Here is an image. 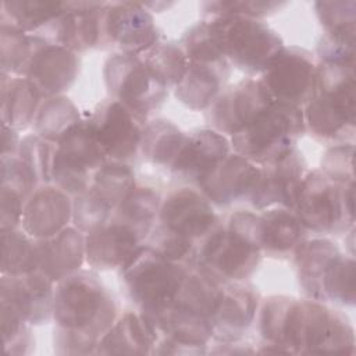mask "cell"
Segmentation results:
<instances>
[{
  "label": "cell",
  "instance_id": "obj_1",
  "mask_svg": "<svg viewBox=\"0 0 356 356\" xmlns=\"http://www.w3.org/2000/svg\"><path fill=\"white\" fill-rule=\"evenodd\" d=\"M259 331L267 343L289 355H353L355 330L349 318L325 303L274 295L263 300Z\"/></svg>",
  "mask_w": 356,
  "mask_h": 356
},
{
  "label": "cell",
  "instance_id": "obj_2",
  "mask_svg": "<svg viewBox=\"0 0 356 356\" xmlns=\"http://www.w3.org/2000/svg\"><path fill=\"white\" fill-rule=\"evenodd\" d=\"M115 318L114 298L95 273L78 270L56 282L53 320L57 353H95Z\"/></svg>",
  "mask_w": 356,
  "mask_h": 356
},
{
  "label": "cell",
  "instance_id": "obj_3",
  "mask_svg": "<svg viewBox=\"0 0 356 356\" xmlns=\"http://www.w3.org/2000/svg\"><path fill=\"white\" fill-rule=\"evenodd\" d=\"M355 65L320 63L316 93L303 111L305 125L325 140H353L356 125Z\"/></svg>",
  "mask_w": 356,
  "mask_h": 356
},
{
  "label": "cell",
  "instance_id": "obj_4",
  "mask_svg": "<svg viewBox=\"0 0 356 356\" xmlns=\"http://www.w3.org/2000/svg\"><path fill=\"white\" fill-rule=\"evenodd\" d=\"M306 129L303 110L273 102L252 122L231 136L236 154L253 164H270L296 149Z\"/></svg>",
  "mask_w": 356,
  "mask_h": 356
},
{
  "label": "cell",
  "instance_id": "obj_5",
  "mask_svg": "<svg viewBox=\"0 0 356 356\" xmlns=\"http://www.w3.org/2000/svg\"><path fill=\"white\" fill-rule=\"evenodd\" d=\"M188 270L171 261L150 246H140L131 260L121 268L124 286L140 309L153 317L170 307L186 277Z\"/></svg>",
  "mask_w": 356,
  "mask_h": 356
},
{
  "label": "cell",
  "instance_id": "obj_6",
  "mask_svg": "<svg viewBox=\"0 0 356 356\" xmlns=\"http://www.w3.org/2000/svg\"><path fill=\"white\" fill-rule=\"evenodd\" d=\"M207 21L224 58L245 72L261 74L284 47L281 36L259 18L217 15Z\"/></svg>",
  "mask_w": 356,
  "mask_h": 356
},
{
  "label": "cell",
  "instance_id": "obj_7",
  "mask_svg": "<svg viewBox=\"0 0 356 356\" xmlns=\"http://www.w3.org/2000/svg\"><path fill=\"white\" fill-rule=\"evenodd\" d=\"M305 229L330 234L353 228L355 184L341 185L321 170H313L303 178L293 206Z\"/></svg>",
  "mask_w": 356,
  "mask_h": 356
},
{
  "label": "cell",
  "instance_id": "obj_8",
  "mask_svg": "<svg viewBox=\"0 0 356 356\" xmlns=\"http://www.w3.org/2000/svg\"><path fill=\"white\" fill-rule=\"evenodd\" d=\"M106 88L114 100L146 118L167 99L168 86L145 64L139 54L115 53L103 67Z\"/></svg>",
  "mask_w": 356,
  "mask_h": 356
},
{
  "label": "cell",
  "instance_id": "obj_9",
  "mask_svg": "<svg viewBox=\"0 0 356 356\" xmlns=\"http://www.w3.org/2000/svg\"><path fill=\"white\" fill-rule=\"evenodd\" d=\"M260 259V246L229 225L214 228L196 253L199 271L218 284L246 280L256 271Z\"/></svg>",
  "mask_w": 356,
  "mask_h": 356
},
{
  "label": "cell",
  "instance_id": "obj_10",
  "mask_svg": "<svg viewBox=\"0 0 356 356\" xmlns=\"http://www.w3.org/2000/svg\"><path fill=\"white\" fill-rule=\"evenodd\" d=\"M106 161V153L83 120L56 143L51 181L68 195L76 196L90 186L95 171Z\"/></svg>",
  "mask_w": 356,
  "mask_h": 356
},
{
  "label": "cell",
  "instance_id": "obj_11",
  "mask_svg": "<svg viewBox=\"0 0 356 356\" xmlns=\"http://www.w3.org/2000/svg\"><path fill=\"white\" fill-rule=\"evenodd\" d=\"M317 64L310 51L282 47L261 72V83L271 99L295 107L306 106L316 93Z\"/></svg>",
  "mask_w": 356,
  "mask_h": 356
},
{
  "label": "cell",
  "instance_id": "obj_12",
  "mask_svg": "<svg viewBox=\"0 0 356 356\" xmlns=\"http://www.w3.org/2000/svg\"><path fill=\"white\" fill-rule=\"evenodd\" d=\"M86 121L107 159L125 163L139 150L145 118L120 102H100Z\"/></svg>",
  "mask_w": 356,
  "mask_h": 356
},
{
  "label": "cell",
  "instance_id": "obj_13",
  "mask_svg": "<svg viewBox=\"0 0 356 356\" xmlns=\"http://www.w3.org/2000/svg\"><path fill=\"white\" fill-rule=\"evenodd\" d=\"M99 1H65V11L33 36L72 51H85L103 42V7Z\"/></svg>",
  "mask_w": 356,
  "mask_h": 356
},
{
  "label": "cell",
  "instance_id": "obj_14",
  "mask_svg": "<svg viewBox=\"0 0 356 356\" xmlns=\"http://www.w3.org/2000/svg\"><path fill=\"white\" fill-rule=\"evenodd\" d=\"M159 42L153 15L138 1H114L103 7V43L124 53L140 54Z\"/></svg>",
  "mask_w": 356,
  "mask_h": 356
},
{
  "label": "cell",
  "instance_id": "obj_15",
  "mask_svg": "<svg viewBox=\"0 0 356 356\" xmlns=\"http://www.w3.org/2000/svg\"><path fill=\"white\" fill-rule=\"evenodd\" d=\"M306 174V163L295 149L282 159L259 167V175L249 200L259 210L270 209L275 204L293 210Z\"/></svg>",
  "mask_w": 356,
  "mask_h": 356
},
{
  "label": "cell",
  "instance_id": "obj_16",
  "mask_svg": "<svg viewBox=\"0 0 356 356\" xmlns=\"http://www.w3.org/2000/svg\"><path fill=\"white\" fill-rule=\"evenodd\" d=\"M274 100L260 79H242L211 104L210 122L216 131L234 135L252 122Z\"/></svg>",
  "mask_w": 356,
  "mask_h": 356
},
{
  "label": "cell",
  "instance_id": "obj_17",
  "mask_svg": "<svg viewBox=\"0 0 356 356\" xmlns=\"http://www.w3.org/2000/svg\"><path fill=\"white\" fill-rule=\"evenodd\" d=\"M78 71L79 58L75 51L36 38L33 53L22 76L39 90L42 97L47 99L68 90Z\"/></svg>",
  "mask_w": 356,
  "mask_h": 356
},
{
  "label": "cell",
  "instance_id": "obj_18",
  "mask_svg": "<svg viewBox=\"0 0 356 356\" xmlns=\"http://www.w3.org/2000/svg\"><path fill=\"white\" fill-rule=\"evenodd\" d=\"M159 222L165 229L195 242L216 228L217 216L211 203L202 193L182 188L161 202Z\"/></svg>",
  "mask_w": 356,
  "mask_h": 356
},
{
  "label": "cell",
  "instance_id": "obj_19",
  "mask_svg": "<svg viewBox=\"0 0 356 356\" xmlns=\"http://www.w3.org/2000/svg\"><path fill=\"white\" fill-rule=\"evenodd\" d=\"M54 282L39 268L21 275H1L0 300L14 307L28 324L53 317Z\"/></svg>",
  "mask_w": 356,
  "mask_h": 356
},
{
  "label": "cell",
  "instance_id": "obj_20",
  "mask_svg": "<svg viewBox=\"0 0 356 356\" xmlns=\"http://www.w3.org/2000/svg\"><path fill=\"white\" fill-rule=\"evenodd\" d=\"M259 302L260 296L250 285L221 284L218 302L210 317L213 338L218 342L239 341L254 321Z\"/></svg>",
  "mask_w": 356,
  "mask_h": 356
},
{
  "label": "cell",
  "instance_id": "obj_21",
  "mask_svg": "<svg viewBox=\"0 0 356 356\" xmlns=\"http://www.w3.org/2000/svg\"><path fill=\"white\" fill-rule=\"evenodd\" d=\"M259 175V167L239 154H228L197 185L213 204L229 206L249 197Z\"/></svg>",
  "mask_w": 356,
  "mask_h": 356
},
{
  "label": "cell",
  "instance_id": "obj_22",
  "mask_svg": "<svg viewBox=\"0 0 356 356\" xmlns=\"http://www.w3.org/2000/svg\"><path fill=\"white\" fill-rule=\"evenodd\" d=\"M143 239L129 225L113 220L85 236V261L100 270L122 268Z\"/></svg>",
  "mask_w": 356,
  "mask_h": 356
},
{
  "label": "cell",
  "instance_id": "obj_23",
  "mask_svg": "<svg viewBox=\"0 0 356 356\" xmlns=\"http://www.w3.org/2000/svg\"><path fill=\"white\" fill-rule=\"evenodd\" d=\"M72 202L60 188L43 186L35 191L22 211V229L33 239L50 238L68 227Z\"/></svg>",
  "mask_w": 356,
  "mask_h": 356
},
{
  "label": "cell",
  "instance_id": "obj_24",
  "mask_svg": "<svg viewBox=\"0 0 356 356\" xmlns=\"http://www.w3.org/2000/svg\"><path fill=\"white\" fill-rule=\"evenodd\" d=\"M229 154V140L216 129H197L185 135L170 167L174 174L199 182Z\"/></svg>",
  "mask_w": 356,
  "mask_h": 356
},
{
  "label": "cell",
  "instance_id": "obj_25",
  "mask_svg": "<svg viewBox=\"0 0 356 356\" xmlns=\"http://www.w3.org/2000/svg\"><path fill=\"white\" fill-rule=\"evenodd\" d=\"M39 270L53 282L81 270L85 261V235L76 227H67L58 234L36 239Z\"/></svg>",
  "mask_w": 356,
  "mask_h": 356
},
{
  "label": "cell",
  "instance_id": "obj_26",
  "mask_svg": "<svg viewBox=\"0 0 356 356\" xmlns=\"http://www.w3.org/2000/svg\"><path fill=\"white\" fill-rule=\"evenodd\" d=\"M160 334L143 313L127 312L100 339L95 353L99 355H146L152 353Z\"/></svg>",
  "mask_w": 356,
  "mask_h": 356
},
{
  "label": "cell",
  "instance_id": "obj_27",
  "mask_svg": "<svg viewBox=\"0 0 356 356\" xmlns=\"http://www.w3.org/2000/svg\"><path fill=\"white\" fill-rule=\"evenodd\" d=\"M228 75L227 61L213 64L189 61L185 75L175 85V97L188 108H209L220 96Z\"/></svg>",
  "mask_w": 356,
  "mask_h": 356
},
{
  "label": "cell",
  "instance_id": "obj_28",
  "mask_svg": "<svg viewBox=\"0 0 356 356\" xmlns=\"http://www.w3.org/2000/svg\"><path fill=\"white\" fill-rule=\"evenodd\" d=\"M339 252V248L327 238L302 241L293 249L298 281L307 299L323 303V278Z\"/></svg>",
  "mask_w": 356,
  "mask_h": 356
},
{
  "label": "cell",
  "instance_id": "obj_29",
  "mask_svg": "<svg viewBox=\"0 0 356 356\" xmlns=\"http://www.w3.org/2000/svg\"><path fill=\"white\" fill-rule=\"evenodd\" d=\"M39 90L25 78H7L1 74V122L15 131L25 129L38 115Z\"/></svg>",
  "mask_w": 356,
  "mask_h": 356
},
{
  "label": "cell",
  "instance_id": "obj_30",
  "mask_svg": "<svg viewBox=\"0 0 356 356\" xmlns=\"http://www.w3.org/2000/svg\"><path fill=\"white\" fill-rule=\"evenodd\" d=\"M305 232V227L292 209L270 207L260 214L261 252L280 254L293 250L303 241Z\"/></svg>",
  "mask_w": 356,
  "mask_h": 356
},
{
  "label": "cell",
  "instance_id": "obj_31",
  "mask_svg": "<svg viewBox=\"0 0 356 356\" xmlns=\"http://www.w3.org/2000/svg\"><path fill=\"white\" fill-rule=\"evenodd\" d=\"M185 135L174 122L159 118L145 125L139 150L149 161L171 167L181 150Z\"/></svg>",
  "mask_w": 356,
  "mask_h": 356
},
{
  "label": "cell",
  "instance_id": "obj_32",
  "mask_svg": "<svg viewBox=\"0 0 356 356\" xmlns=\"http://www.w3.org/2000/svg\"><path fill=\"white\" fill-rule=\"evenodd\" d=\"M65 11V1L10 0L3 3L1 21H7L25 33H36Z\"/></svg>",
  "mask_w": 356,
  "mask_h": 356
},
{
  "label": "cell",
  "instance_id": "obj_33",
  "mask_svg": "<svg viewBox=\"0 0 356 356\" xmlns=\"http://www.w3.org/2000/svg\"><path fill=\"white\" fill-rule=\"evenodd\" d=\"M161 202L160 195L154 189L135 186L114 210V220L129 225L145 239L154 220L159 218Z\"/></svg>",
  "mask_w": 356,
  "mask_h": 356
},
{
  "label": "cell",
  "instance_id": "obj_34",
  "mask_svg": "<svg viewBox=\"0 0 356 356\" xmlns=\"http://www.w3.org/2000/svg\"><path fill=\"white\" fill-rule=\"evenodd\" d=\"M83 120L76 106L65 96H53L44 99L35 118L36 135L57 143L70 129Z\"/></svg>",
  "mask_w": 356,
  "mask_h": 356
},
{
  "label": "cell",
  "instance_id": "obj_35",
  "mask_svg": "<svg viewBox=\"0 0 356 356\" xmlns=\"http://www.w3.org/2000/svg\"><path fill=\"white\" fill-rule=\"evenodd\" d=\"M135 186V174L128 164L107 160L95 171L89 189L114 211Z\"/></svg>",
  "mask_w": 356,
  "mask_h": 356
},
{
  "label": "cell",
  "instance_id": "obj_36",
  "mask_svg": "<svg viewBox=\"0 0 356 356\" xmlns=\"http://www.w3.org/2000/svg\"><path fill=\"white\" fill-rule=\"evenodd\" d=\"M38 267L36 239L17 228L1 231V274L21 275Z\"/></svg>",
  "mask_w": 356,
  "mask_h": 356
},
{
  "label": "cell",
  "instance_id": "obj_37",
  "mask_svg": "<svg viewBox=\"0 0 356 356\" xmlns=\"http://www.w3.org/2000/svg\"><path fill=\"white\" fill-rule=\"evenodd\" d=\"M355 260L339 252L330 263L323 278V303L353 306L356 302Z\"/></svg>",
  "mask_w": 356,
  "mask_h": 356
},
{
  "label": "cell",
  "instance_id": "obj_38",
  "mask_svg": "<svg viewBox=\"0 0 356 356\" xmlns=\"http://www.w3.org/2000/svg\"><path fill=\"white\" fill-rule=\"evenodd\" d=\"M314 8L320 24L325 31V36L342 43L355 44L356 1H316Z\"/></svg>",
  "mask_w": 356,
  "mask_h": 356
},
{
  "label": "cell",
  "instance_id": "obj_39",
  "mask_svg": "<svg viewBox=\"0 0 356 356\" xmlns=\"http://www.w3.org/2000/svg\"><path fill=\"white\" fill-rule=\"evenodd\" d=\"M139 56L167 86H175L185 75L189 64L182 47L172 42H157Z\"/></svg>",
  "mask_w": 356,
  "mask_h": 356
},
{
  "label": "cell",
  "instance_id": "obj_40",
  "mask_svg": "<svg viewBox=\"0 0 356 356\" xmlns=\"http://www.w3.org/2000/svg\"><path fill=\"white\" fill-rule=\"evenodd\" d=\"M36 38L28 35L14 25L1 21L0 28V56L1 74L24 75L28 61L33 53Z\"/></svg>",
  "mask_w": 356,
  "mask_h": 356
},
{
  "label": "cell",
  "instance_id": "obj_41",
  "mask_svg": "<svg viewBox=\"0 0 356 356\" xmlns=\"http://www.w3.org/2000/svg\"><path fill=\"white\" fill-rule=\"evenodd\" d=\"M181 44L188 61L206 64L227 61L207 19L192 25L184 33Z\"/></svg>",
  "mask_w": 356,
  "mask_h": 356
},
{
  "label": "cell",
  "instance_id": "obj_42",
  "mask_svg": "<svg viewBox=\"0 0 356 356\" xmlns=\"http://www.w3.org/2000/svg\"><path fill=\"white\" fill-rule=\"evenodd\" d=\"M56 143L49 142L39 135H29L21 139L18 157L31 168L38 182L51 181V163Z\"/></svg>",
  "mask_w": 356,
  "mask_h": 356
},
{
  "label": "cell",
  "instance_id": "obj_43",
  "mask_svg": "<svg viewBox=\"0 0 356 356\" xmlns=\"http://www.w3.org/2000/svg\"><path fill=\"white\" fill-rule=\"evenodd\" d=\"M1 334L4 350L8 355H25L31 352L33 339L28 323L8 303L0 300Z\"/></svg>",
  "mask_w": 356,
  "mask_h": 356
},
{
  "label": "cell",
  "instance_id": "obj_44",
  "mask_svg": "<svg viewBox=\"0 0 356 356\" xmlns=\"http://www.w3.org/2000/svg\"><path fill=\"white\" fill-rule=\"evenodd\" d=\"M111 209L89 188L76 195L72 202V221L82 232H92L108 221Z\"/></svg>",
  "mask_w": 356,
  "mask_h": 356
},
{
  "label": "cell",
  "instance_id": "obj_45",
  "mask_svg": "<svg viewBox=\"0 0 356 356\" xmlns=\"http://www.w3.org/2000/svg\"><path fill=\"white\" fill-rule=\"evenodd\" d=\"M282 6H285L284 1L274 0H218L203 3L202 8L209 18L217 15H242L260 19V17L273 14Z\"/></svg>",
  "mask_w": 356,
  "mask_h": 356
},
{
  "label": "cell",
  "instance_id": "obj_46",
  "mask_svg": "<svg viewBox=\"0 0 356 356\" xmlns=\"http://www.w3.org/2000/svg\"><path fill=\"white\" fill-rule=\"evenodd\" d=\"M38 179L31 168L15 154L1 156V186L19 195L24 200L36 186Z\"/></svg>",
  "mask_w": 356,
  "mask_h": 356
},
{
  "label": "cell",
  "instance_id": "obj_47",
  "mask_svg": "<svg viewBox=\"0 0 356 356\" xmlns=\"http://www.w3.org/2000/svg\"><path fill=\"white\" fill-rule=\"evenodd\" d=\"M353 143H341L330 147L321 160V171L341 185L355 184Z\"/></svg>",
  "mask_w": 356,
  "mask_h": 356
},
{
  "label": "cell",
  "instance_id": "obj_48",
  "mask_svg": "<svg viewBox=\"0 0 356 356\" xmlns=\"http://www.w3.org/2000/svg\"><path fill=\"white\" fill-rule=\"evenodd\" d=\"M193 243V241L174 234L159 224L156 227V231L150 235L147 246H150L163 257L179 263L192 253Z\"/></svg>",
  "mask_w": 356,
  "mask_h": 356
},
{
  "label": "cell",
  "instance_id": "obj_49",
  "mask_svg": "<svg viewBox=\"0 0 356 356\" xmlns=\"http://www.w3.org/2000/svg\"><path fill=\"white\" fill-rule=\"evenodd\" d=\"M320 63L355 65V44L334 40L325 35L321 36L317 44Z\"/></svg>",
  "mask_w": 356,
  "mask_h": 356
},
{
  "label": "cell",
  "instance_id": "obj_50",
  "mask_svg": "<svg viewBox=\"0 0 356 356\" xmlns=\"http://www.w3.org/2000/svg\"><path fill=\"white\" fill-rule=\"evenodd\" d=\"M0 227L1 231L14 229L21 224L24 199L13 191L0 188Z\"/></svg>",
  "mask_w": 356,
  "mask_h": 356
},
{
  "label": "cell",
  "instance_id": "obj_51",
  "mask_svg": "<svg viewBox=\"0 0 356 356\" xmlns=\"http://www.w3.org/2000/svg\"><path fill=\"white\" fill-rule=\"evenodd\" d=\"M3 129V153L1 156L6 154H14V152H18V146H19V138H18V131L7 127V125H1Z\"/></svg>",
  "mask_w": 356,
  "mask_h": 356
},
{
  "label": "cell",
  "instance_id": "obj_52",
  "mask_svg": "<svg viewBox=\"0 0 356 356\" xmlns=\"http://www.w3.org/2000/svg\"><path fill=\"white\" fill-rule=\"evenodd\" d=\"M254 352H256L254 349L246 345H239L238 341L220 342L218 348L211 350V353H225V355H245V353H254Z\"/></svg>",
  "mask_w": 356,
  "mask_h": 356
}]
</instances>
